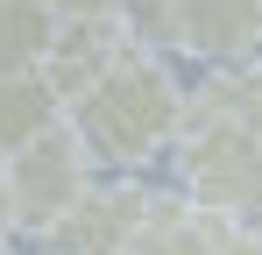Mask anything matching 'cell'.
<instances>
[{
  "instance_id": "4",
  "label": "cell",
  "mask_w": 262,
  "mask_h": 255,
  "mask_svg": "<svg viewBox=\"0 0 262 255\" xmlns=\"http://www.w3.org/2000/svg\"><path fill=\"white\" fill-rule=\"evenodd\" d=\"M7 184H14V220L21 227H57V220H71V206L85 199L92 184V149L78 142V128H50L43 142H29L21 156H7Z\"/></svg>"
},
{
  "instance_id": "5",
  "label": "cell",
  "mask_w": 262,
  "mask_h": 255,
  "mask_svg": "<svg viewBox=\"0 0 262 255\" xmlns=\"http://www.w3.org/2000/svg\"><path fill=\"white\" fill-rule=\"evenodd\" d=\"M156 206H163V199H149L135 177L92 184L85 199L71 206V220L50 227V248L57 255H128L135 241H142V227L156 220Z\"/></svg>"
},
{
  "instance_id": "8",
  "label": "cell",
  "mask_w": 262,
  "mask_h": 255,
  "mask_svg": "<svg viewBox=\"0 0 262 255\" xmlns=\"http://www.w3.org/2000/svg\"><path fill=\"white\" fill-rule=\"evenodd\" d=\"M64 42V7L57 0H0V78L43 71Z\"/></svg>"
},
{
  "instance_id": "14",
  "label": "cell",
  "mask_w": 262,
  "mask_h": 255,
  "mask_svg": "<svg viewBox=\"0 0 262 255\" xmlns=\"http://www.w3.org/2000/svg\"><path fill=\"white\" fill-rule=\"evenodd\" d=\"M0 255H7V248H0Z\"/></svg>"
},
{
  "instance_id": "10",
  "label": "cell",
  "mask_w": 262,
  "mask_h": 255,
  "mask_svg": "<svg viewBox=\"0 0 262 255\" xmlns=\"http://www.w3.org/2000/svg\"><path fill=\"white\" fill-rule=\"evenodd\" d=\"M64 7V22H99V14H128L135 0H57Z\"/></svg>"
},
{
  "instance_id": "2",
  "label": "cell",
  "mask_w": 262,
  "mask_h": 255,
  "mask_svg": "<svg viewBox=\"0 0 262 255\" xmlns=\"http://www.w3.org/2000/svg\"><path fill=\"white\" fill-rule=\"evenodd\" d=\"M170 156H177V184H184L191 206L220 213V220L262 213V135H255V121H184Z\"/></svg>"
},
{
  "instance_id": "11",
  "label": "cell",
  "mask_w": 262,
  "mask_h": 255,
  "mask_svg": "<svg viewBox=\"0 0 262 255\" xmlns=\"http://www.w3.org/2000/svg\"><path fill=\"white\" fill-rule=\"evenodd\" d=\"M220 255H262V227H227V241H220Z\"/></svg>"
},
{
  "instance_id": "1",
  "label": "cell",
  "mask_w": 262,
  "mask_h": 255,
  "mask_svg": "<svg viewBox=\"0 0 262 255\" xmlns=\"http://www.w3.org/2000/svg\"><path fill=\"white\" fill-rule=\"evenodd\" d=\"M184 114H191V99L170 78V64L156 50H135V57H121L71 107V128H78V142L92 149V163L135 170V163H149V156H163V149H177Z\"/></svg>"
},
{
  "instance_id": "12",
  "label": "cell",
  "mask_w": 262,
  "mask_h": 255,
  "mask_svg": "<svg viewBox=\"0 0 262 255\" xmlns=\"http://www.w3.org/2000/svg\"><path fill=\"white\" fill-rule=\"evenodd\" d=\"M7 227H21V220H14V184H7V163H0V241H7Z\"/></svg>"
},
{
  "instance_id": "13",
  "label": "cell",
  "mask_w": 262,
  "mask_h": 255,
  "mask_svg": "<svg viewBox=\"0 0 262 255\" xmlns=\"http://www.w3.org/2000/svg\"><path fill=\"white\" fill-rule=\"evenodd\" d=\"M255 135H262V107H255Z\"/></svg>"
},
{
  "instance_id": "7",
  "label": "cell",
  "mask_w": 262,
  "mask_h": 255,
  "mask_svg": "<svg viewBox=\"0 0 262 255\" xmlns=\"http://www.w3.org/2000/svg\"><path fill=\"white\" fill-rule=\"evenodd\" d=\"M64 121H71V107H64V92H57L43 71L0 78V163L21 156L29 142H43L50 128H64Z\"/></svg>"
},
{
  "instance_id": "3",
  "label": "cell",
  "mask_w": 262,
  "mask_h": 255,
  "mask_svg": "<svg viewBox=\"0 0 262 255\" xmlns=\"http://www.w3.org/2000/svg\"><path fill=\"white\" fill-rule=\"evenodd\" d=\"M128 29L142 50H191L234 71L262 50V0H135Z\"/></svg>"
},
{
  "instance_id": "6",
  "label": "cell",
  "mask_w": 262,
  "mask_h": 255,
  "mask_svg": "<svg viewBox=\"0 0 262 255\" xmlns=\"http://www.w3.org/2000/svg\"><path fill=\"white\" fill-rule=\"evenodd\" d=\"M142 42H135L128 14H99V22H64V42H57V57L43 64V78L64 92V107H78L92 85L106 78L121 57H135Z\"/></svg>"
},
{
  "instance_id": "9",
  "label": "cell",
  "mask_w": 262,
  "mask_h": 255,
  "mask_svg": "<svg viewBox=\"0 0 262 255\" xmlns=\"http://www.w3.org/2000/svg\"><path fill=\"white\" fill-rule=\"evenodd\" d=\"M227 227H234V220H220V213L191 206V199H163V206H156V220L142 227V241H135L128 255H220Z\"/></svg>"
}]
</instances>
